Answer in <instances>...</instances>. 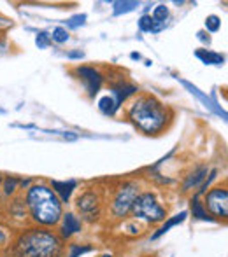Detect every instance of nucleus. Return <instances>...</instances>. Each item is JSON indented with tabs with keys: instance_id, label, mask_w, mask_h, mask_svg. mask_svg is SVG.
I'll list each match as a JSON object with an SVG mask.
<instances>
[{
	"instance_id": "1",
	"label": "nucleus",
	"mask_w": 228,
	"mask_h": 257,
	"mask_svg": "<svg viewBox=\"0 0 228 257\" xmlns=\"http://www.w3.org/2000/svg\"><path fill=\"white\" fill-rule=\"evenodd\" d=\"M126 117L140 133L147 137H158L167 132L172 124L174 112L155 95L140 93L130 102Z\"/></svg>"
},
{
	"instance_id": "2",
	"label": "nucleus",
	"mask_w": 228,
	"mask_h": 257,
	"mask_svg": "<svg viewBox=\"0 0 228 257\" xmlns=\"http://www.w3.org/2000/svg\"><path fill=\"white\" fill-rule=\"evenodd\" d=\"M14 257H63L65 245L60 234L48 227H28L11 240Z\"/></svg>"
},
{
	"instance_id": "3",
	"label": "nucleus",
	"mask_w": 228,
	"mask_h": 257,
	"mask_svg": "<svg viewBox=\"0 0 228 257\" xmlns=\"http://www.w3.org/2000/svg\"><path fill=\"white\" fill-rule=\"evenodd\" d=\"M25 208L30 220L39 227H55L63 215V203L49 187V184L34 182L23 196Z\"/></svg>"
},
{
	"instance_id": "4",
	"label": "nucleus",
	"mask_w": 228,
	"mask_h": 257,
	"mask_svg": "<svg viewBox=\"0 0 228 257\" xmlns=\"http://www.w3.org/2000/svg\"><path fill=\"white\" fill-rule=\"evenodd\" d=\"M130 215L133 217V220H144L146 224H160L167 219V208L158 201L155 193L142 191L133 201Z\"/></svg>"
},
{
	"instance_id": "5",
	"label": "nucleus",
	"mask_w": 228,
	"mask_h": 257,
	"mask_svg": "<svg viewBox=\"0 0 228 257\" xmlns=\"http://www.w3.org/2000/svg\"><path fill=\"white\" fill-rule=\"evenodd\" d=\"M140 193V184L137 180H125L119 187H116L113 198L109 201V212L114 219L123 220L126 215H130V210L135 201V198Z\"/></svg>"
},
{
	"instance_id": "6",
	"label": "nucleus",
	"mask_w": 228,
	"mask_h": 257,
	"mask_svg": "<svg viewBox=\"0 0 228 257\" xmlns=\"http://www.w3.org/2000/svg\"><path fill=\"white\" fill-rule=\"evenodd\" d=\"M204 208L212 220H226L228 217V189L226 184L214 186L205 191Z\"/></svg>"
},
{
	"instance_id": "7",
	"label": "nucleus",
	"mask_w": 228,
	"mask_h": 257,
	"mask_svg": "<svg viewBox=\"0 0 228 257\" xmlns=\"http://www.w3.org/2000/svg\"><path fill=\"white\" fill-rule=\"evenodd\" d=\"M102 205L104 200L100 196L99 189H86L75 200V206L78 212L81 213V220L86 222H95L99 220V217L102 215Z\"/></svg>"
},
{
	"instance_id": "8",
	"label": "nucleus",
	"mask_w": 228,
	"mask_h": 257,
	"mask_svg": "<svg viewBox=\"0 0 228 257\" xmlns=\"http://www.w3.org/2000/svg\"><path fill=\"white\" fill-rule=\"evenodd\" d=\"M72 74L79 79V82L85 88L86 95L90 98H95L97 95L100 93L104 86V74L95 67H90V65H79L72 70Z\"/></svg>"
},
{
	"instance_id": "9",
	"label": "nucleus",
	"mask_w": 228,
	"mask_h": 257,
	"mask_svg": "<svg viewBox=\"0 0 228 257\" xmlns=\"http://www.w3.org/2000/svg\"><path fill=\"white\" fill-rule=\"evenodd\" d=\"M83 231V220L79 219L75 213L67 212L61 215L60 220V238L61 240H67V238L74 236V234L81 233Z\"/></svg>"
},
{
	"instance_id": "10",
	"label": "nucleus",
	"mask_w": 228,
	"mask_h": 257,
	"mask_svg": "<svg viewBox=\"0 0 228 257\" xmlns=\"http://www.w3.org/2000/svg\"><path fill=\"white\" fill-rule=\"evenodd\" d=\"M139 93V88L135 84H130L125 79H119L118 82L111 84V96H114V100L121 105L123 102L130 98V96H135Z\"/></svg>"
},
{
	"instance_id": "11",
	"label": "nucleus",
	"mask_w": 228,
	"mask_h": 257,
	"mask_svg": "<svg viewBox=\"0 0 228 257\" xmlns=\"http://www.w3.org/2000/svg\"><path fill=\"white\" fill-rule=\"evenodd\" d=\"M209 173V166L207 165H198L184 177V182H183V193H188V191L195 189V187H200V184L205 180Z\"/></svg>"
},
{
	"instance_id": "12",
	"label": "nucleus",
	"mask_w": 228,
	"mask_h": 257,
	"mask_svg": "<svg viewBox=\"0 0 228 257\" xmlns=\"http://www.w3.org/2000/svg\"><path fill=\"white\" fill-rule=\"evenodd\" d=\"M49 187L55 191V194L60 198L61 203L65 205L70 201L72 193L78 189V182H75V180H51Z\"/></svg>"
},
{
	"instance_id": "13",
	"label": "nucleus",
	"mask_w": 228,
	"mask_h": 257,
	"mask_svg": "<svg viewBox=\"0 0 228 257\" xmlns=\"http://www.w3.org/2000/svg\"><path fill=\"white\" fill-rule=\"evenodd\" d=\"M186 217H188V212H181V213H177V215H174V217H167V219L164 220V224H162V226L158 227L153 234H151V240H158L160 236H164V234L169 233V229H172L174 226H177V224H183L184 220H186Z\"/></svg>"
},
{
	"instance_id": "14",
	"label": "nucleus",
	"mask_w": 228,
	"mask_h": 257,
	"mask_svg": "<svg viewBox=\"0 0 228 257\" xmlns=\"http://www.w3.org/2000/svg\"><path fill=\"white\" fill-rule=\"evenodd\" d=\"M195 56L205 65H223V61H225V56L221 53L209 51V49H197Z\"/></svg>"
},
{
	"instance_id": "15",
	"label": "nucleus",
	"mask_w": 228,
	"mask_h": 257,
	"mask_svg": "<svg viewBox=\"0 0 228 257\" xmlns=\"http://www.w3.org/2000/svg\"><path fill=\"white\" fill-rule=\"evenodd\" d=\"M153 23H155V28H153V32L157 34V32H160V30H164L165 28V21H167V18H169V7L165 6V4H160V6H157L155 7V11H153Z\"/></svg>"
},
{
	"instance_id": "16",
	"label": "nucleus",
	"mask_w": 228,
	"mask_h": 257,
	"mask_svg": "<svg viewBox=\"0 0 228 257\" xmlns=\"http://www.w3.org/2000/svg\"><path fill=\"white\" fill-rule=\"evenodd\" d=\"M119 107H121V105L116 102L114 96H111V95H106L99 100V110L102 112L104 115H114L116 112L119 110Z\"/></svg>"
},
{
	"instance_id": "17",
	"label": "nucleus",
	"mask_w": 228,
	"mask_h": 257,
	"mask_svg": "<svg viewBox=\"0 0 228 257\" xmlns=\"http://www.w3.org/2000/svg\"><path fill=\"white\" fill-rule=\"evenodd\" d=\"M0 189H4V194H6L7 198H9V196H14V194L18 193V189H20V179H18V177H14V175L4 177Z\"/></svg>"
},
{
	"instance_id": "18",
	"label": "nucleus",
	"mask_w": 228,
	"mask_h": 257,
	"mask_svg": "<svg viewBox=\"0 0 228 257\" xmlns=\"http://www.w3.org/2000/svg\"><path fill=\"white\" fill-rule=\"evenodd\" d=\"M190 203H191V213H193L195 219H198V220H212L211 217H209V213L205 212L204 203L200 201V198L193 196Z\"/></svg>"
},
{
	"instance_id": "19",
	"label": "nucleus",
	"mask_w": 228,
	"mask_h": 257,
	"mask_svg": "<svg viewBox=\"0 0 228 257\" xmlns=\"http://www.w3.org/2000/svg\"><path fill=\"white\" fill-rule=\"evenodd\" d=\"M93 247L92 245H79V243H72L68 245V254L67 257H79L83 254H88V252H92Z\"/></svg>"
},
{
	"instance_id": "20",
	"label": "nucleus",
	"mask_w": 228,
	"mask_h": 257,
	"mask_svg": "<svg viewBox=\"0 0 228 257\" xmlns=\"http://www.w3.org/2000/svg\"><path fill=\"white\" fill-rule=\"evenodd\" d=\"M51 37V41L53 42H56V44H65V42L68 41V30L67 28H63V27H56L55 30H53V34L49 35Z\"/></svg>"
},
{
	"instance_id": "21",
	"label": "nucleus",
	"mask_w": 228,
	"mask_h": 257,
	"mask_svg": "<svg viewBox=\"0 0 228 257\" xmlns=\"http://www.w3.org/2000/svg\"><path fill=\"white\" fill-rule=\"evenodd\" d=\"M219 28H221V20H219L216 14L207 16V20H205V32H207V34H216Z\"/></svg>"
},
{
	"instance_id": "22",
	"label": "nucleus",
	"mask_w": 228,
	"mask_h": 257,
	"mask_svg": "<svg viewBox=\"0 0 228 257\" xmlns=\"http://www.w3.org/2000/svg\"><path fill=\"white\" fill-rule=\"evenodd\" d=\"M139 6L137 2H114V14L119 16L121 13H130Z\"/></svg>"
},
{
	"instance_id": "23",
	"label": "nucleus",
	"mask_w": 228,
	"mask_h": 257,
	"mask_svg": "<svg viewBox=\"0 0 228 257\" xmlns=\"http://www.w3.org/2000/svg\"><path fill=\"white\" fill-rule=\"evenodd\" d=\"M139 28H140V32H153L155 23H153V18H151V14H144V16L140 18V20H139Z\"/></svg>"
},
{
	"instance_id": "24",
	"label": "nucleus",
	"mask_w": 228,
	"mask_h": 257,
	"mask_svg": "<svg viewBox=\"0 0 228 257\" xmlns=\"http://www.w3.org/2000/svg\"><path fill=\"white\" fill-rule=\"evenodd\" d=\"M35 44L39 46V49H46L51 44V37H49L48 32H39L37 37H35Z\"/></svg>"
},
{
	"instance_id": "25",
	"label": "nucleus",
	"mask_w": 228,
	"mask_h": 257,
	"mask_svg": "<svg viewBox=\"0 0 228 257\" xmlns=\"http://www.w3.org/2000/svg\"><path fill=\"white\" fill-rule=\"evenodd\" d=\"M183 84H184V86H186V88H188V89H190V91H191V93H193V95H197V96H198V98H200V100H202V102H204V103H205V107H209V108H214V103H212V102H211V100H209V98H207V96H205V95H202V93H200V91H198V89H197V88H195V86H191V84H190V82H183Z\"/></svg>"
},
{
	"instance_id": "26",
	"label": "nucleus",
	"mask_w": 228,
	"mask_h": 257,
	"mask_svg": "<svg viewBox=\"0 0 228 257\" xmlns=\"http://www.w3.org/2000/svg\"><path fill=\"white\" fill-rule=\"evenodd\" d=\"M11 240H13V238H11V234L7 233L6 227L0 226V252L6 250V248L9 247V245H11Z\"/></svg>"
},
{
	"instance_id": "27",
	"label": "nucleus",
	"mask_w": 228,
	"mask_h": 257,
	"mask_svg": "<svg viewBox=\"0 0 228 257\" xmlns=\"http://www.w3.org/2000/svg\"><path fill=\"white\" fill-rule=\"evenodd\" d=\"M85 23H86V14H78V16H72L70 20L67 21V27L68 28H78Z\"/></svg>"
},
{
	"instance_id": "28",
	"label": "nucleus",
	"mask_w": 228,
	"mask_h": 257,
	"mask_svg": "<svg viewBox=\"0 0 228 257\" xmlns=\"http://www.w3.org/2000/svg\"><path fill=\"white\" fill-rule=\"evenodd\" d=\"M13 27V21L9 20V18H6L4 14H0V34L6 30H9V28Z\"/></svg>"
},
{
	"instance_id": "29",
	"label": "nucleus",
	"mask_w": 228,
	"mask_h": 257,
	"mask_svg": "<svg viewBox=\"0 0 228 257\" xmlns=\"http://www.w3.org/2000/svg\"><path fill=\"white\" fill-rule=\"evenodd\" d=\"M197 39L202 42V44H205V46L211 44V35H209L205 30H200V32H198V34H197Z\"/></svg>"
},
{
	"instance_id": "30",
	"label": "nucleus",
	"mask_w": 228,
	"mask_h": 257,
	"mask_svg": "<svg viewBox=\"0 0 228 257\" xmlns=\"http://www.w3.org/2000/svg\"><path fill=\"white\" fill-rule=\"evenodd\" d=\"M67 56L70 58V60H75V58H83V56H85V53H83V51H72V53H68Z\"/></svg>"
},
{
	"instance_id": "31",
	"label": "nucleus",
	"mask_w": 228,
	"mask_h": 257,
	"mask_svg": "<svg viewBox=\"0 0 228 257\" xmlns=\"http://www.w3.org/2000/svg\"><path fill=\"white\" fill-rule=\"evenodd\" d=\"M65 139H68V140H75V139H78V135H70V133H65Z\"/></svg>"
},
{
	"instance_id": "32",
	"label": "nucleus",
	"mask_w": 228,
	"mask_h": 257,
	"mask_svg": "<svg viewBox=\"0 0 228 257\" xmlns=\"http://www.w3.org/2000/svg\"><path fill=\"white\" fill-rule=\"evenodd\" d=\"M130 58H132V60H140V54L139 53H132V54H130Z\"/></svg>"
},
{
	"instance_id": "33",
	"label": "nucleus",
	"mask_w": 228,
	"mask_h": 257,
	"mask_svg": "<svg viewBox=\"0 0 228 257\" xmlns=\"http://www.w3.org/2000/svg\"><path fill=\"white\" fill-rule=\"evenodd\" d=\"M0 257H14L13 254H0Z\"/></svg>"
},
{
	"instance_id": "34",
	"label": "nucleus",
	"mask_w": 228,
	"mask_h": 257,
	"mask_svg": "<svg viewBox=\"0 0 228 257\" xmlns=\"http://www.w3.org/2000/svg\"><path fill=\"white\" fill-rule=\"evenodd\" d=\"M100 257H114V255H111V254H104V255H100Z\"/></svg>"
},
{
	"instance_id": "35",
	"label": "nucleus",
	"mask_w": 228,
	"mask_h": 257,
	"mask_svg": "<svg viewBox=\"0 0 228 257\" xmlns=\"http://www.w3.org/2000/svg\"><path fill=\"white\" fill-rule=\"evenodd\" d=\"M2 180H4V177H2V175H0V186H2Z\"/></svg>"
}]
</instances>
